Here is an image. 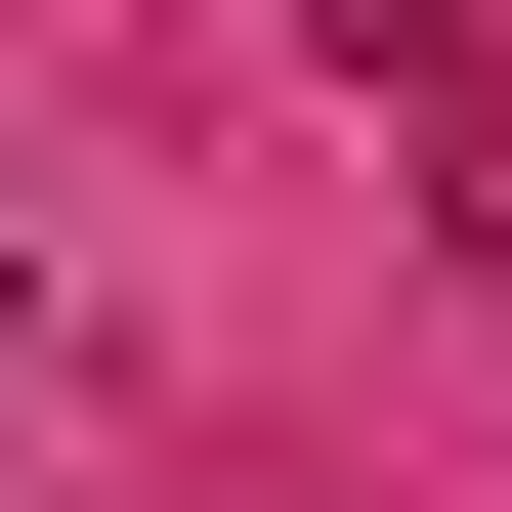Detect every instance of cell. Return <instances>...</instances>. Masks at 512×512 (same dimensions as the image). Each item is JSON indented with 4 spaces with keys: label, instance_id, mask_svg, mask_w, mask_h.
<instances>
[{
    "label": "cell",
    "instance_id": "obj_1",
    "mask_svg": "<svg viewBox=\"0 0 512 512\" xmlns=\"http://www.w3.org/2000/svg\"><path fill=\"white\" fill-rule=\"evenodd\" d=\"M0 299H43V256H0Z\"/></svg>",
    "mask_w": 512,
    "mask_h": 512
}]
</instances>
